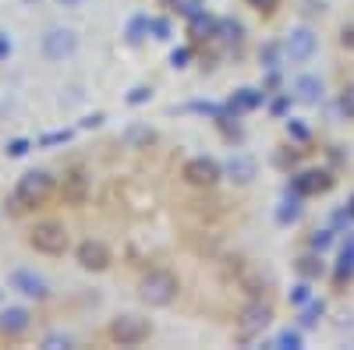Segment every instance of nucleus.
Returning a JSON list of instances; mask_svg holds the SVG:
<instances>
[{
	"instance_id": "7",
	"label": "nucleus",
	"mask_w": 354,
	"mask_h": 350,
	"mask_svg": "<svg viewBox=\"0 0 354 350\" xmlns=\"http://www.w3.org/2000/svg\"><path fill=\"white\" fill-rule=\"evenodd\" d=\"M78 266L88 273H103L110 266V248L103 241H82L78 244Z\"/></svg>"
},
{
	"instance_id": "5",
	"label": "nucleus",
	"mask_w": 354,
	"mask_h": 350,
	"mask_svg": "<svg viewBox=\"0 0 354 350\" xmlns=\"http://www.w3.org/2000/svg\"><path fill=\"white\" fill-rule=\"evenodd\" d=\"M185 181L195 184V188H213L220 181V163L209 159V156H195L185 163Z\"/></svg>"
},
{
	"instance_id": "29",
	"label": "nucleus",
	"mask_w": 354,
	"mask_h": 350,
	"mask_svg": "<svg viewBox=\"0 0 354 350\" xmlns=\"http://www.w3.org/2000/svg\"><path fill=\"white\" fill-rule=\"evenodd\" d=\"M149 96H153L149 89H135V93L128 96V103H135V106H138V103H145V99H149Z\"/></svg>"
},
{
	"instance_id": "3",
	"label": "nucleus",
	"mask_w": 354,
	"mask_h": 350,
	"mask_svg": "<svg viewBox=\"0 0 354 350\" xmlns=\"http://www.w3.org/2000/svg\"><path fill=\"white\" fill-rule=\"evenodd\" d=\"M149 336H153V326L145 322V318H138V315H121V318L110 322V340L121 343V347H138Z\"/></svg>"
},
{
	"instance_id": "26",
	"label": "nucleus",
	"mask_w": 354,
	"mask_h": 350,
	"mask_svg": "<svg viewBox=\"0 0 354 350\" xmlns=\"http://www.w3.org/2000/svg\"><path fill=\"white\" fill-rule=\"evenodd\" d=\"M28 153V142L25 138H15L11 145H8V156H25Z\"/></svg>"
},
{
	"instance_id": "25",
	"label": "nucleus",
	"mask_w": 354,
	"mask_h": 350,
	"mask_svg": "<svg viewBox=\"0 0 354 350\" xmlns=\"http://www.w3.org/2000/svg\"><path fill=\"white\" fill-rule=\"evenodd\" d=\"M238 106H245V110H252V106H259V96H255L252 89H241V96H238Z\"/></svg>"
},
{
	"instance_id": "27",
	"label": "nucleus",
	"mask_w": 354,
	"mask_h": 350,
	"mask_svg": "<svg viewBox=\"0 0 354 350\" xmlns=\"http://www.w3.org/2000/svg\"><path fill=\"white\" fill-rule=\"evenodd\" d=\"M68 138H71L68 131H53V135H43L39 145H57V142H68Z\"/></svg>"
},
{
	"instance_id": "24",
	"label": "nucleus",
	"mask_w": 354,
	"mask_h": 350,
	"mask_svg": "<svg viewBox=\"0 0 354 350\" xmlns=\"http://www.w3.org/2000/svg\"><path fill=\"white\" fill-rule=\"evenodd\" d=\"M319 315H322V301H319V304H312V308L305 311V318H301V326H315V322H319Z\"/></svg>"
},
{
	"instance_id": "15",
	"label": "nucleus",
	"mask_w": 354,
	"mask_h": 350,
	"mask_svg": "<svg viewBox=\"0 0 354 350\" xmlns=\"http://www.w3.org/2000/svg\"><path fill=\"white\" fill-rule=\"evenodd\" d=\"M227 173L234 181H241V184H248L252 177H255V163L248 159V156H234L230 163H227Z\"/></svg>"
},
{
	"instance_id": "36",
	"label": "nucleus",
	"mask_w": 354,
	"mask_h": 350,
	"mask_svg": "<svg viewBox=\"0 0 354 350\" xmlns=\"http://www.w3.org/2000/svg\"><path fill=\"white\" fill-rule=\"evenodd\" d=\"M351 216H354V198H351Z\"/></svg>"
},
{
	"instance_id": "32",
	"label": "nucleus",
	"mask_w": 354,
	"mask_h": 350,
	"mask_svg": "<svg viewBox=\"0 0 354 350\" xmlns=\"http://www.w3.org/2000/svg\"><path fill=\"white\" fill-rule=\"evenodd\" d=\"M248 4H252V8H259V11H270V8L277 4V0H248Z\"/></svg>"
},
{
	"instance_id": "31",
	"label": "nucleus",
	"mask_w": 354,
	"mask_h": 350,
	"mask_svg": "<svg viewBox=\"0 0 354 350\" xmlns=\"http://www.w3.org/2000/svg\"><path fill=\"white\" fill-rule=\"evenodd\" d=\"M188 50H174V57H170V61H174V68H185V61H188Z\"/></svg>"
},
{
	"instance_id": "9",
	"label": "nucleus",
	"mask_w": 354,
	"mask_h": 350,
	"mask_svg": "<svg viewBox=\"0 0 354 350\" xmlns=\"http://www.w3.org/2000/svg\"><path fill=\"white\" fill-rule=\"evenodd\" d=\"M333 188V173L326 170H305L294 177V195H322Z\"/></svg>"
},
{
	"instance_id": "14",
	"label": "nucleus",
	"mask_w": 354,
	"mask_h": 350,
	"mask_svg": "<svg viewBox=\"0 0 354 350\" xmlns=\"http://www.w3.org/2000/svg\"><path fill=\"white\" fill-rule=\"evenodd\" d=\"M294 93H298L301 103H319L322 99V81L312 78V75H301L298 81H294Z\"/></svg>"
},
{
	"instance_id": "8",
	"label": "nucleus",
	"mask_w": 354,
	"mask_h": 350,
	"mask_svg": "<svg viewBox=\"0 0 354 350\" xmlns=\"http://www.w3.org/2000/svg\"><path fill=\"white\" fill-rule=\"evenodd\" d=\"M270 322H273V311H270V304H262V301H252L248 308H241V333L245 336H255V333H262V329H270Z\"/></svg>"
},
{
	"instance_id": "30",
	"label": "nucleus",
	"mask_w": 354,
	"mask_h": 350,
	"mask_svg": "<svg viewBox=\"0 0 354 350\" xmlns=\"http://www.w3.org/2000/svg\"><path fill=\"white\" fill-rule=\"evenodd\" d=\"M68 343H71L68 336H46V343H43V347H50V350H57V347H68Z\"/></svg>"
},
{
	"instance_id": "22",
	"label": "nucleus",
	"mask_w": 354,
	"mask_h": 350,
	"mask_svg": "<svg viewBox=\"0 0 354 350\" xmlns=\"http://www.w3.org/2000/svg\"><path fill=\"white\" fill-rule=\"evenodd\" d=\"M330 241H333V233H330V230H315V233H312V251L330 248Z\"/></svg>"
},
{
	"instance_id": "16",
	"label": "nucleus",
	"mask_w": 354,
	"mask_h": 350,
	"mask_svg": "<svg viewBox=\"0 0 354 350\" xmlns=\"http://www.w3.org/2000/svg\"><path fill=\"white\" fill-rule=\"evenodd\" d=\"M213 36H220L223 43H238V39H241V25H238V21H230V18H220Z\"/></svg>"
},
{
	"instance_id": "13",
	"label": "nucleus",
	"mask_w": 354,
	"mask_h": 350,
	"mask_svg": "<svg viewBox=\"0 0 354 350\" xmlns=\"http://www.w3.org/2000/svg\"><path fill=\"white\" fill-rule=\"evenodd\" d=\"M28 315L25 308H8L4 315H0V333H8V336H18V333H25L28 329Z\"/></svg>"
},
{
	"instance_id": "20",
	"label": "nucleus",
	"mask_w": 354,
	"mask_h": 350,
	"mask_svg": "<svg viewBox=\"0 0 354 350\" xmlns=\"http://www.w3.org/2000/svg\"><path fill=\"white\" fill-rule=\"evenodd\" d=\"M298 347H301V336H298V333L287 329V333L277 336V350H298Z\"/></svg>"
},
{
	"instance_id": "35",
	"label": "nucleus",
	"mask_w": 354,
	"mask_h": 350,
	"mask_svg": "<svg viewBox=\"0 0 354 350\" xmlns=\"http://www.w3.org/2000/svg\"><path fill=\"white\" fill-rule=\"evenodd\" d=\"M57 4H64V8H78V4H85V0H57Z\"/></svg>"
},
{
	"instance_id": "10",
	"label": "nucleus",
	"mask_w": 354,
	"mask_h": 350,
	"mask_svg": "<svg viewBox=\"0 0 354 350\" xmlns=\"http://www.w3.org/2000/svg\"><path fill=\"white\" fill-rule=\"evenodd\" d=\"M11 286L18 290V294L36 298V301H43V298L50 294L46 280H43V276H36V273H28V269H15V273H11Z\"/></svg>"
},
{
	"instance_id": "11",
	"label": "nucleus",
	"mask_w": 354,
	"mask_h": 350,
	"mask_svg": "<svg viewBox=\"0 0 354 350\" xmlns=\"http://www.w3.org/2000/svg\"><path fill=\"white\" fill-rule=\"evenodd\" d=\"M283 50H287L290 61H308V57L315 53V32L312 28H294V32L287 36V43H283Z\"/></svg>"
},
{
	"instance_id": "1",
	"label": "nucleus",
	"mask_w": 354,
	"mask_h": 350,
	"mask_svg": "<svg viewBox=\"0 0 354 350\" xmlns=\"http://www.w3.org/2000/svg\"><path fill=\"white\" fill-rule=\"evenodd\" d=\"M177 290H181V283H177V276L170 269H149L142 276V283H138L142 301L153 304V308H167L177 298Z\"/></svg>"
},
{
	"instance_id": "18",
	"label": "nucleus",
	"mask_w": 354,
	"mask_h": 350,
	"mask_svg": "<svg viewBox=\"0 0 354 350\" xmlns=\"http://www.w3.org/2000/svg\"><path fill=\"white\" fill-rule=\"evenodd\" d=\"M344 276H354V233L347 237V244H344V255H340V269H337V280H344Z\"/></svg>"
},
{
	"instance_id": "34",
	"label": "nucleus",
	"mask_w": 354,
	"mask_h": 350,
	"mask_svg": "<svg viewBox=\"0 0 354 350\" xmlns=\"http://www.w3.org/2000/svg\"><path fill=\"white\" fill-rule=\"evenodd\" d=\"M8 53H11V39L0 36V57H8Z\"/></svg>"
},
{
	"instance_id": "33",
	"label": "nucleus",
	"mask_w": 354,
	"mask_h": 350,
	"mask_svg": "<svg viewBox=\"0 0 354 350\" xmlns=\"http://www.w3.org/2000/svg\"><path fill=\"white\" fill-rule=\"evenodd\" d=\"M153 32H156V39H167V21H153Z\"/></svg>"
},
{
	"instance_id": "19",
	"label": "nucleus",
	"mask_w": 354,
	"mask_h": 350,
	"mask_svg": "<svg viewBox=\"0 0 354 350\" xmlns=\"http://www.w3.org/2000/svg\"><path fill=\"white\" fill-rule=\"evenodd\" d=\"M149 28H153V21H149V18H135V21H131V28H128V39H131V43H142Z\"/></svg>"
},
{
	"instance_id": "17",
	"label": "nucleus",
	"mask_w": 354,
	"mask_h": 350,
	"mask_svg": "<svg viewBox=\"0 0 354 350\" xmlns=\"http://www.w3.org/2000/svg\"><path fill=\"white\" fill-rule=\"evenodd\" d=\"M298 273H301L305 280H319V276H322V258L301 255V258H298Z\"/></svg>"
},
{
	"instance_id": "12",
	"label": "nucleus",
	"mask_w": 354,
	"mask_h": 350,
	"mask_svg": "<svg viewBox=\"0 0 354 350\" xmlns=\"http://www.w3.org/2000/svg\"><path fill=\"white\" fill-rule=\"evenodd\" d=\"M85 191H88V177H85V170H71L64 184H61V198L71 202V206H78V202H85Z\"/></svg>"
},
{
	"instance_id": "23",
	"label": "nucleus",
	"mask_w": 354,
	"mask_h": 350,
	"mask_svg": "<svg viewBox=\"0 0 354 350\" xmlns=\"http://www.w3.org/2000/svg\"><path fill=\"white\" fill-rule=\"evenodd\" d=\"M340 46L354 53V21H347V25L340 28Z\"/></svg>"
},
{
	"instance_id": "28",
	"label": "nucleus",
	"mask_w": 354,
	"mask_h": 350,
	"mask_svg": "<svg viewBox=\"0 0 354 350\" xmlns=\"http://www.w3.org/2000/svg\"><path fill=\"white\" fill-rule=\"evenodd\" d=\"M290 301H294V304H305V301H308V283H301V286H294V294H290Z\"/></svg>"
},
{
	"instance_id": "2",
	"label": "nucleus",
	"mask_w": 354,
	"mask_h": 350,
	"mask_svg": "<svg viewBox=\"0 0 354 350\" xmlns=\"http://www.w3.org/2000/svg\"><path fill=\"white\" fill-rule=\"evenodd\" d=\"M53 191V177L46 170H28L21 173V181L15 188V209H28V206H39V202Z\"/></svg>"
},
{
	"instance_id": "6",
	"label": "nucleus",
	"mask_w": 354,
	"mask_h": 350,
	"mask_svg": "<svg viewBox=\"0 0 354 350\" xmlns=\"http://www.w3.org/2000/svg\"><path fill=\"white\" fill-rule=\"evenodd\" d=\"M78 50V36L71 32V28H50V32L43 36V53L50 57V61H64V57H71Z\"/></svg>"
},
{
	"instance_id": "4",
	"label": "nucleus",
	"mask_w": 354,
	"mask_h": 350,
	"mask_svg": "<svg viewBox=\"0 0 354 350\" xmlns=\"http://www.w3.org/2000/svg\"><path fill=\"white\" fill-rule=\"evenodd\" d=\"M28 244H32L36 251H43V255H64V251H68V230H64L61 223L46 220V223L32 226V233H28Z\"/></svg>"
},
{
	"instance_id": "21",
	"label": "nucleus",
	"mask_w": 354,
	"mask_h": 350,
	"mask_svg": "<svg viewBox=\"0 0 354 350\" xmlns=\"http://www.w3.org/2000/svg\"><path fill=\"white\" fill-rule=\"evenodd\" d=\"M340 113L354 121V85H347V89L340 93Z\"/></svg>"
}]
</instances>
